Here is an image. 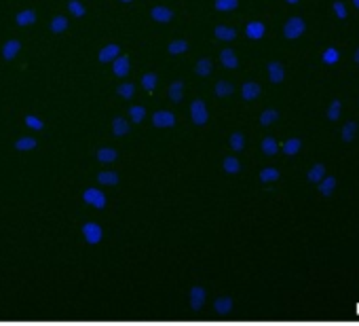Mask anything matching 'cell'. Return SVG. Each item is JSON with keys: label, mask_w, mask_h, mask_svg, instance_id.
Segmentation results:
<instances>
[{"label": "cell", "mask_w": 359, "mask_h": 326, "mask_svg": "<svg viewBox=\"0 0 359 326\" xmlns=\"http://www.w3.org/2000/svg\"><path fill=\"white\" fill-rule=\"evenodd\" d=\"M266 72H269V81L273 85H281L285 81V66L281 62H269Z\"/></svg>", "instance_id": "11"}, {"label": "cell", "mask_w": 359, "mask_h": 326, "mask_svg": "<svg viewBox=\"0 0 359 326\" xmlns=\"http://www.w3.org/2000/svg\"><path fill=\"white\" fill-rule=\"evenodd\" d=\"M95 157H97V161H102V163H114L116 159H118V152L114 150V148H100L97 152H95Z\"/></svg>", "instance_id": "34"}, {"label": "cell", "mask_w": 359, "mask_h": 326, "mask_svg": "<svg viewBox=\"0 0 359 326\" xmlns=\"http://www.w3.org/2000/svg\"><path fill=\"white\" fill-rule=\"evenodd\" d=\"M340 115H342V102L338 100V98H334L332 102H330V106H327V110H325V117H327V121H338L340 119Z\"/></svg>", "instance_id": "30"}, {"label": "cell", "mask_w": 359, "mask_h": 326, "mask_svg": "<svg viewBox=\"0 0 359 326\" xmlns=\"http://www.w3.org/2000/svg\"><path fill=\"white\" fill-rule=\"evenodd\" d=\"M279 117H281V112H279L277 108H264V110L260 112L258 121H260V125H262V127H269V125L277 123V121H279Z\"/></svg>", "instance_id": "25"}, {"label": "cell", "mask_w": 359, "mask_h": 326, "mask_svg": "<svg viewBox=\"0 0 359 326\" xmlns=\"http://www.w3.org/2000/svg\"><path fill=\"white\" fill-rule=\"evenodd\" d=\"M235 93V85L231 81H218L214 87V96L216 98H231Z\"/></svg>", "instance_id": "28"}, {"label": "cell", "mask_w": 359, "mask_h": 326, "mask_svg": "<svg viewBox=\"0 0 359 326\" xmlns=\"http://www.w3.org/2000/svg\"><path fill=\"white\" fill-rule=\"evenodd\" d=\"M146 119V106H131L129 108V121L131 123H142Z\"/></svg>", "instance_id": "39"}, {"label": "cell", "mask_w": 359, "mask_h": 326, "mask_svg": "<svg viewBox=\"0 0 359 326\" xmlns=\"http://www.w3.org/2000/svg\"><path fill=\"white\" fill-rule=\"evenodd\" d=\"M121 3H123V5H131V3H133V0H121Z\"/></svg>", "instance_id": "48"}, {"label": "cell", "mask_w": 359, "mask_h": 326, "mask_svg": "<svg viewBox=\"0 0 359 326\" xmlns=\"http://www.w3.org/2000/svg\"><path fill=\"white\" fill-rule=\"evenodd\" d=\"M205 299H208V290L203 286H193L191 292H189V305L193 311H199L203 305H205Z\"/></svg>", "instance_id": "9"}, {"label": "cell", "mask_w": 359, "mask_h": 326, "mask_svg": "<svg viewBox=\"0 0 359 326\" xmlns=\"http://www.w3.org/2000/svg\"><path fill=\"white\" fill-rule=\"evenodd\" d=\"M68 20L66 18H62V15H57L53 22H51V32H55V34H60V32H64L66 28H68Z\"/></svg>", "instance_id": "42"}, {"label": "cell", "mask_w": 359, "mask_h": 326, "mask_svg": "<svg viewBox=\"0 0 359 326\" xmlns=\"http://www.w3.org/2000/svg\"><path fill=\"white\" fill-rule=\"evenodd\" d=\"M214 9L220 13H231L239 9V0H214Z\"/></svg>", "instance_id": "31"}, {"label": "cell", "mask_w": 359, "mask_h": 326, "mask_svg": "<svg viewBox=\"0 0 359 326\" xmlns=\"http://www.w3.org/2000/svg\"><path fill=\"white\" fill-rule=\"evenodd\" d=\"M15 22L20 24V26H30V24H34L36 22V13L34 11H22V13H18V18H15Z\"/></svg>", "instance_id": "40"}, {"label": "cell", "mask_w": 359, "mask_h": 326, "mask_svg": "<svg viewBox=\"0 0 359 326\" xmlns=\"http://www.w3.org/2000/svg\"><path fill=\"white\" fill-rule=\"evenodd\" d=\"M175 115L171 112V110H156V112H152V125L156 127V129H171V127H175Z\"/></svg>", "instance_id": "3"}, {"label": "cell", "mask_w": 359, "mask_h": 326, "mask_svg": "<svg viewBox=\"0 0 359 326\" xmlns=\"http://www.w3.org/2000/svg\"><path fill=\"white\" fill-rule=\"evenodd\" d=\"M26 125L32 127V129H36V131L43 129V121H41L39 117H34V115H28V117H26Z\"/></svg>", "instance_id": "44"}, {"label": "cell", "mask_w": 359, "mask_h": 326, "mask_svg": "<svg viewBox=\"0 0 359 326\" xmlns=\"http://www.w3.org/2000/svg\"><path fill=\"white\" fill-rule=\"evenodd\" d=\"M140 85H142L146 91H154V89H156V85H158V77H156V72H146V74H142Z\"/></svg>", "instance_id": "33"}, {"label": "cell", "mask_w": 359, "mask_h": 326, "mask_svg": "<svg viewBox=\"0 0 359 326\" xmlns=\"http://www.w3.org/2000/svg\"><path fill=\"white\" fill-rule=\"evenodd\" d=\"M212 72H214V62H212L210 58L197 60V64H195V74H197V77L205 79V77H210Z\"/></svg>", "instance_id": "24"}, {"label": "cell", "mask_w": 359, "mask_h": 326, "mask_svg": "<svg viewBox=\"0 0 359 326\" xmlns=\"http://www.w3.org/2000/svg\"><path fill=\"white\" fill-rule=\"evenodd\" d=\"M260 150H262L264 157H275V155L281 150V146H279V142H277L273 136H266V138H262V142H260Z\"/></svg>", "instance_id": "19"}, {"label": "cell", "mask_w": 359, "mask_h": 326, "mask_svg": "<svg viewBox=\"0 0 359 326\" xmlns=\"http://www.w3.org/2000/svg\"><path fill=\"white\" fill-rule=\"evenodd\" d=\"M353 62L359 66V47H357V49H355V53H353Z\"/></svg>", "instance_id": "45"}, {"label": "cell", "mask_w": 359, "mask_h": 326, "mask_svg": "<svg viewBox=\"0 0 359 326\" xmlns=\"http://www.w3.org/2000/svg\"><path fill=\"white\" fill-rule=\"evenodd\" d=\"M36 146V140L34 138H20L18 142H15V148L18 150H32Z\"/></svg>", "instance_id": "43"}, {"label": "cell", "mask_w": 359, "mask_h": 326, "mask_svg": "<svg viewBox=\"0 0 359 326\" xmlns=\"http://www.w3.org/2000/svg\"><path fill=\"white\" fill-rule=\"evenodd\" d=\"M116 93H118L123 100H131V98L135 96V85H133V83H121V85L116 87Z\"/></svg>", "instance_id": "38"}, {"label": "cell", "mask_w": 359, "mask_h": 326, "mask_svg": "<svg viewBox=\"0 0 359 326\" xmlns=\"http://www.w3.org/2000/svg\"><path fill=\"white\" fill-rule=\"evenodd\" d=\"M258 178H260L262 185H271V183H277L281 178V174H279L277 168H262L260 174H258Z\"/></svg>", "instance_id": "29"}, {"label": "cell", "mask_w": 359, "mask_h": 326, "mask_svg": "<svg viewBox=\"0 0 359 326\" xmlns=\"http://www.w3.org/2000/svg\"><path fill=\"white\" fill-rule=\"evenodd\" d=\"M300 150H302V140H300V138H287V140L281 144V152H283L285 157H296Z\"/></svg>", "instance_id": "20"}, {"label": "cell", "mask_w": 359, "mask_h": 326, "mask_svg": "<svg viewBox=\"0 0 359 326\" xmlns=\"http://www.w3.org/2000/svg\"><path fill=\"white\" fill-rule=\"evenodd\" d=\"M118 56H121V47L114 45V43H110V45H106V47L97 53V60H100L102 64H110V62H114Z\"/></svg>", "instance_id": "15"}, {"label": "cell", "mask_w": 359, "mask_h": 326, "mask_svg": "<svg viewBox=\"0 0 359 326\" xmlns=\"http://www.w3.org/2000/svg\"><path fill=\"white\" fill-rule=\"evenodd\" d=\"M332 13L340 22H344L348 18V9H346V5L342 3V0H334V3H332Z\"/></svg>", "instance_id": "37"}, {"label": "cell", "mask_w": 359, "mask_h": 326, "mask_svg": "<svg viewBox=\"0 0 359 326\" xmlns=\"http://www.w3.org/2000/svg\"><path fill=\"white\" fill-rule=\"evenodd\" d=\"M150 18H152L156 24H163V26H165V24H169V22L175 18V13H173L167 5H156V7L150 9Z\"/></svg>", "instance_id": "10"}, {"label": "cell", "mask_w": 359, "mask_h": 326, "mask_svg": "<svg viewBox=\"0 0 359 326\" xmlns=\"http://www.w3.org/2000/svg\"><path fill=\"white\" fill-rule=\"evenodd\" d=\"M323 178H325V166H323V163H315V166H311V168H309V172H306V181H309L311 185H319Z\"/></svg>", "instance_id": "21"}, {"label": "cell", "mask_w": 359, "mask_h": 326, "mask_svg": "<svg viewBox=\"0 0 359 326\" xmlns=\"http://www.w3.org/2000/svg\"><path fill=\"white\" fill-rule=\"evenodd\" d=\"M351 3H353V7H355V9L359 11V0H351Z\"/></svg>", "instance_id": "46"}, {"label": "cell", "mask_w": 359, "mask_h": 326, "mask_svg": "<svg viewBox=\"0 0 359 326\" xmlns=\"http://www.w3.org/2000/svg\"><path fill=\"white\" fill-rule=\"evenodd\" d=\"M285 3H287V5H298L300 0H285Z\"/></svg>", "instance_id": "47"}, {"label": "cell", "mask_w": 359, "mask_h": 326, "mask_svg": "<svg viewBox=\"0 0 359 326\" xmlns=\"http://www.w3.org/2000/svg\"><path fill=\"white\" fill-rule=\"evenodd\" d=\"M118 181H121V176L116 172H100L97 174V183L104 187H114V185H118Z\"/></svg>", "instance_id": "35"}, {"label": "cell", "mask_w": 359, "mask_h": 326, "mask_svg": "<svg viewBox=\"0 0 359 326\" xmlns=\"http://www.w3.org/2000/svg\"><path fill=\"white\" fill-rule=\"evenodd\" d=\"M243 32H245V37L250 41H262L266 37V24L260 22V20H252V22L245 24V30Z\"/></svg>", "instance_id": "5"}, {"label": "cell", "mask_w": 359, "mask_h": 326, "mask_svg": "<svg viewBox=\"0 0 359 326\" xmlns=\"http://www.w3.org/2000/svg\"><path fill=\"white\" fill-rule=\"evenodd\" d=\"M233 309H235L233 296H218V299L214 301V311H216L218 315H231Z\"/></svg>", "instance_id": "12"}, {"label": "cell", "mask_w": 359, "mask_h": 326, "mask_svg": "<svg viewBox=\"0 0 359 326\" xmlns=\"http://www.w3.org/2000/svg\"><path fill=\"white\" fill-rule=\"evenodd\" d=\"M129 70H131V60H129L127 56H118V58L112 62V72H114V77L123 79V77L129 74Z\"/></svg>", "instance_id": "13"}, {"label": "cell", "mask_w": 359, "mask_h": 326, "mask_svg": "<svg viewBox=\"0 0 359 326\" xmlns=\"http://www.w3.org/2000/svg\"><path fill=\"white\" fill-rule=\"evenodd\" d=\"M189 112H191V121H193L197 127H203V125H208V121H210V108H208L205 100H201V98H195V100L191 102V108H189Z\"/></svg>", "instance_id": "2"}, {"label": "cell", "mask_w": 359, "mask_h": 326, "mask_svg": "<svg viewBox=\"0 0 359 326\" xmlns=\"http://www.w3.org/2000/svg\"><path fill=\"white\" fill-rule=\"evenodd\" d=\"M336 185H338L336 176H327V174H325V178L317 185V191H319L321 197H332L334 191H336Z\"/></svg>", "instance_id": "16"}, {"label": "cell", "mask_w": 359, "mask_h": 326, "mask_svg": "<svg viewBox=\"0 0 359 326\" xmlns=\"http://www.w3.org/2000/svg\"><path fill=\"white\" fill-rule=\"evenodd\" d=\"M167 98L171 100V104H180L184 100V81H173L167 89Z\"/></svg>", "instance_id": "14"}, {"label": "cell", "mask_w": 359, "mask_h": 326, "mask_svg": "<svg viewBox=\"0 0 359 326\" xmlns=\"http://www.w3.org/2000/svg\"><path fill=\"white\" fill-rule=\"evenodd\" d=\"M357 129H359L357 121H346V123L342 125V129H340V138H342V142H344V144L353 142V140H355V136H357Z\"/></svg>", "instance_id": "26"}, {"label": "cell", "mask_w": 359, "mask_h": 326, "mask_svg": "<svg viewBox=\"0 0 359 326\" xmlns=\"http://www.w3.org/2000/svg\"><path fill=\"white\" fill-rule=\"evenodd\" d=\"M321 62H323L325 66H336V64L340 62V51H338L336 47H325V49L321 51Z\"/></svg>", "instance_id": "27"}, {"label": "cell", "mask_w": 359, "mask_h": 326, "mask_svg": "<svg viewBox=\"0 0 359 326\" xmlns=\"http://www.w3.org/2000/svg\"><path fill=\"white\" fill-rule=\"evenodd\" d=\"M229 146L233 148V152H241L245 148V136L241 131H233L229 138Z\"/></svg>", "instance_id": "32"}, {"label": "cell", "mask_w": 359, "mask_h": 326, "mask_svg": "<svg viewBox=\"0 0 359 326\" xmlns=\"http://www.w3.org/2000/svg\"><path fill=\"white\" fill-rule=\"evenodd\" d=\"M189 49H191V45H189V41H187V39H173V41L167 45L169 56H184Z\"/></svg>", "instance_id": "22"}, {"label": "cell", "mask_w": 359, "mask_h": 326, "mask_svg": "<svg viewBox=\"0 0 359 326\" xmlns=\"http://www.w3.org/2000/svg\"><path fill=\"white\" fill-rule=\"evenodd\" d=\"M306 32V22L300 15H292L283 24V39L287 41H298Z\"/></svg>", "instance_id": "1"}, {"label": "cell", "mask_w": 359, "mask_h": 326, "mask_svg": "<svg viewBox=\"0 0 359 326\" xmlns=\"http://www.w3.org/2000/svg\"><path fill=\"white\" fill-rule=\"evenodd\" d=\"M68 11L74 15V18H83L87 11H85V5L83 3H79V0H70L68 3Z\"/></svg>", "instance_id": "41"}, {"label": "cell", "mask_w": 359, "mask_h": 326, "mask_svg": "<svg viewBox=\"0 0 359 326\" xmlns=\"http://www.w3.org/2000/svg\"><path fill=\"white\" fill-rule=\"evenodd\" d=\"M218 58H220L222 68H226V70H237L239 68V56H237V51L233 47H224L218 53Z\"/></svg>", "instance_id": "7"}, {"label": "cell", "mask_w": 359, "mask_h": 326, "mask_svg": "<svg viewBox=\"0 0 359 326\" xmlns=\"http://www.w3.org/2000/svg\"><path fill=\"white\" fill-rule=\"evenodd\" d=\"M239 93H241V100H243V102H254V100L260 98L262 87H260L256 81H245V83L239 87Z\"/></svg>", "instance_id": "8"}, {"label": "cell", "mask_w": 359, "mask_h": 326, "mask_svg": "<svg viewBox=\"0 0 359 326\" xmlns=\"http://www.w3.org/2000/svg\"><path fill=\"white\" fill-rule=\"evenodd\" d=\"M83 237H85V242H87V244L95 246V244H100V242H102V237H104V229H102L97 223H85V225H83Z\"/></svg>", "instance_id": "6"}, {"label": "cell", "mask_w": 359, "mask_h": 326, "mask_svg": "<svg viewBox=\"0 0 359 326\" xmlns=\"http://www.w3.org/2000/svg\"><path fill=\"white\" fill-rule=\"evenodd\" d=\"M20 49H22V43L13 39V41H9V43L3 47V58H5V60H13V58L20 53Z\"/></svg>", "instance_id": "36"}, {"label": "cell", "mask_w": 359, "mask_h": 326, "mask_svg": "<svg viewBox=\"0 0 359 326\" xmlns=\"http://www.w3.org/2000/svg\"><path fill=\"white\" fill-rule=\"evenodd\" d=\"M214 37H216L218 41H222V43H233V41L237 39V30L222 24V26H216V28H214Z\"/></svg>", "instance_id": "18"}, {"label": "cell", "mask_w": 359, "mask_h": 326, "mask_svg": "<svg viewBox=\"0 0 359 326\" xmlns=\"http://www.w3.org/2000/svg\"><path fill=\"white\" fill-rule=\"evenodd\" d=\"M222 170H224V174H231V176L239 174L241 172V161H239V157H235V155L224 157L222 159Z\"/></svg>", "instance_id": "17"}, {"label": "cell", "mask_w": 359, "mask_h": 326, "mask_svg": "<svg viewBox=\"0 0 359 326\" xmlns=\"http://www.w3.org/2000/svg\"><path fill=\"white\" fill-rule=\"evenodd\" d=\"M129 129H131V121H127L125 117H114V119H112V133H114L116 138L127 136Z\"/></svg>", "instance_id": "23"}, {"label": "cell", "mask_w": 359, "mask_h": 326, "mask_svg": "<svg viewBox=\"0 0 359 326\" xmlns=\"http://www.w3.org/2000/svg\"><path fill=\"white\" fill-rule=\"evenodd\" d=\"M83 202L89 204V206H93L95 210H104L106 204H108L104 191H100V189H85L83 191Z\"/></svg>", "instance_id": "4"}]
</instances>
